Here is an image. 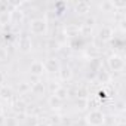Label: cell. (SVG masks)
<instances>
[{"mask_svg":"<svg viewBox=\"0 0 126 126\" xmlns=\"http://www.w3.org/2000/svg\"><path fill=\"white\" fill-rule=\"evenodd\" d=\"M30 31L36 36H40V34H45L47 31V21L45 18H34L30 21V25H28Z\"/></svg>","mask_w":126,"mask_h":126,"instance_id":"obj_1","label":"cell"},{"mask_svg":"<svg viewBox=\"0 0 126 126\" xmlns=\"http://www.w3.org/2000/svg\"><path fill=\"white\" fill-rule=\"evenodd\" d=\"M86 122L89 126H102L105 123V114L101 110H91L86 114Z\"/></svg>","mask_w":126,"mask_h":126,"instance_id":"obj_2","label":"cell"},{"mask_svg":"<svg viewBox=\"0 0 126 126\" xmlns=\"http://www.w3.org/2000/svg\"><path fill=\"white\" fill-rule=\"evenodd\" d=\"M107 65H108V68L111 71H117V73L123 71V68H125V59H123V56H120L117 53H113L107 59Z\"/></svg>","mask_w":126,"mask_h":126,"instance_id":"obj_3","label":"cell"},{"mask_svg":"<svg viewBox=\"0 0 126 126\" xmlns=\"http://www.w3.org/2000/svg\"><path fill=\"white\" fill-rule=\"evenodd\" d=\"M113 36H114V31H113V28H111L110 25H102V27L98 30V33H96V39H98L99 42H102V43L111 40Z\"/></svg>","mask_w":126,"mask_h":126,"instance_id":"obj_4","label":"cell"},{"mask_svg":"<svg viewBox=\"0 0 126 126\" xmlns=\"http://www.w3.org/2000/svg\"><path fill=\"white\" fill-rule=\"evenodd\" d=\"M18 49L22 53H28L33 49V40L30 36H21L18 39Z\"/></svg>","mask_w":126,"mask_h":126,"instance_id":"obj_5","label":"cell"},{"mask_svg":"<svg viewBox=\"0 0 126 126\" xmlns=\"http://www.w3.org/2000/svg\"><path fill=\"white\" fill-rule=\"evenodd\" d=\"M43 65H45V73H58L59 68H61V64H59V59L50 56L47 58L45 62H43Z\"/></svg>","mask_w":126,"mask_h":126,"instance_id":"obj_6","label":"cell"},{"mask_svg":"<svg viewBox=\"0 0 126 126\" xmlns=\"http://www.w3.org/2000/svg\"><path fill=\"white\" fill-rule=\"evenodd\" d=\"M80 30H82V24H67L64 27V34L70 39H77L80 37Z\"/></svg>","mask_w":126,"mask_h":126,"instance_id":"obj_7","label":"cell"},{"mask_svg":"<svg viewBox=\"0 0 126 126\" xmlns=\"http://www.w3.org/2000/svg\"><path fill=\"white\" fill-rule=\"evenodd\" d=\"M30 74L34 76V77H42L43 73H45V65L42 61H33L30 64Z\"/></svg>","mask_w":126,"mask_h":126,"instance_id":"obj_8","label":"cell"},{"mask_svg":"<svg viewBox=\"0 0 126 126\" xmlns=\"http://www.w3.org/2000/svg\"><path fill=\"white\" fill-rule=\"evenodd\" d=\"M91 11V3L89 2H77L74 5V12L79 15H88Z\"/></svg>","mask_w":126,"mask_h":126,"instance_id":"obj_9","label":"cell"},{"mask_svg":"<svg viewBox=\"0 0 126 126\" xmlns=\"http://www.w3.org/2000/svg\"><path fill=\"white\" fill-rule=\"evenodd\" d=\"M58 74H59V79H61L62 82H68V80L73 79V70H71V67H68V65L61 67L59 71H58Z\"/></svg>","mask_w":126,"mask_h":126,"instance_id":"obj_10","label":"cell"},{"mask_svg":"<svg viewBox=\"0 0 126 126\" xmlns=\"http://www.w3.org/2000/svg\"><path fill=\"white\" fill-rule=\"evenodd\" d=\"M25 108H27V102L22 99V98H18L14 101L12 104V110L18 114H25Z\"/></svg>","mask_w":126,"mask_h":126,"instance_id":"obj_11","label":"cell"},{"mask_svg":"<svg viewBox=\"0 0 126 126\" xmlns=\"http://www.w3.org/2000/svg\"><path fill=\"white\" fill-rule=\"evenodd\" d=\"M9 16H11V22L14 24H21L22 19H24V12L21 9H14L12 12H9Z\"/></svg>","mask_w":126,"mask_h":126,"instance_id":"obj_12","label":"cell"},{"mask_svg":"<svg viewBox=\"0 0 126 126\" xmlns=\"http://www.w3.org/2000/svg\"><path fill=\"white\" fill-rule=\"evenodd\" d=\"M96 80H98V83H110L111 74L108 71H105L104 68H101L99 71H96Z\"/></svg>","mask_w":126,"mask_h":126,"instance_id":"obj_13","label":"cell"},{"mask_svg":"<svg viewBox=\"0 0 126 126\" xmlns=\"http://www.w3.org/2000/svg\"><path fill=\"white\" fill-rule=\"evenodd\" d=\"M53 95H55L56 98H59L61 101H64V99H67V96L70 95V91H68L65 86H58V88L53 91Z\"/></svg>","mask_w":126,"mask_h":126,"instance_id":"obj_14","label":"cell"},{"mask_svg":"<svg viewBox=\"0 0 126 126\" xmlns=\"http://www.w3.org/2000/svg\"><path fill=\"white\" fill-rule=\"evenodd\" d=\"M14 96V91L11 86H2L0 88V99H3V101H8Z\"/></svg>","mask_w":126,"mask_h":126,"instance_id":"obj_15","label":"cell"},{"mask_svg":"<svg viewBox=\"0 0 126 126\" xmlns=\"http://www.w3.org/2000/svg\"><path fill=\"white\" fill-rule=\"evenodd\" d=\"M62 102H64V101H61V99L56 98L55 95H50V96L47 98V104H49V107H50L52 110H58V108H61V107H62Z\"/></svg>","mask_w":126,"mask_h":126,"instance_id":"obj_16","label":"cell"},{"mask_svg":"<svg viewBox=\"0 0 126 126\" xmlns=\"http://www.w3.org/2000/svg\"><path fill=\"white\" fill-rule=\"evenodd\" d=\"M45 91H46V89H45V83L40 82V80L31 85V92H33L34 95H43Z\"/></svg>","mask_w":126,"mask_h":126,"instance_id":"obj_17","label":"cell"},{"mask_svg":"<svg viewBox=\"0 0 126 126\" xmlns=\"http://www.w3.org/2000/svg\"><path fill=\"white\" fill-rule=\"evenodd\" d=\"M39 107L36 104H27V108H25V116H36L39 114Z\"/></svg>","mask_w":126,"mask_h":126,"instance_id":"obj_18","label":"cell"},{"mask_svg":"<svg viewBox=\"0 0 126 126\" xmlns=\"http://www.w3.org/2000/svg\"><path fill=\"white\" fill-rule=\"evenodd\" d=\"M91 68H92V71H99L101 68H102V64H101V59L96 56V58H92L91 59Z\"/></svg>","mask_w":126,"mask_h":126,"instance_id":"obj_19","label":"cell"},{"mask_svg":"<svg viewBox=\"0 0 126 126\" xmlns=\"http://www.w3.org/2000/svg\"><path fill=\"white\" fill-rule=\"evenodd\" d=\"M76 107H77V110H80V111L86 110V108H88V98H77V99H76Z\"/></svg>","mask_w":126,"mask_h":126,"instance_id":"obj_20","label":"cell"},{"mask_svg":"<svg viewBox=\"0 0 126 126\" xmlns=\"http://www.w3.org/2000/svg\"><path fill=\"white\" fill-rule=\"evenodd\" d=\"M99 9L102 12H113L114 11V6H113V2H102L99 5Z\"/></svg>","mask_w":126,"mask_h":126,"instance_id":"obj_21","label":"cell"},{"mask_svg":"<svg viewBox=\"0 0 126 126\" xmlns=\"http://www.w3.org/2000/svg\"><path fill=\"white\" fill-rule=\"evenodd\" d=\"M95 22H96V18H95V16H89V15H88V16L85 18V22H83L82 25H85V27H89V28H92V27L95 25Z\"/></svg>","mask_w":126,"mask_h":126,"instance_id":"obj_22","label":"cell"},{"mask_svg":"<svg viewBox=\"0 0 126 126\" xmlns=\"http://www.w3.org/2000/svg\"><path fill=\"white\" fill-rule=\"evenodd\" d=\"M18 91H19V94H27L28 91H31V85L27 83V82H22V83H19Z\"/></svg>","mask_w":126,"mask_h":126,"instance_id":"obj_23","label":"cell"},{"mask_svg":"<svg viewBox=\"0 0 126 126\" xmlns=\"http://www.w3.org/2000/svg\"><path fill=\"white\" fill-rule=\"evenodd\" d=\"M5 123H6V126H18V119L16 117H8L5 120Z\"/></svg>","mask_w":126,"mask_h":126,"instance_id":"obj_24","label":"cell"},{"mask_svg":"<svg viewBox=\"0 0 126 126\" xmlns=\"http://www.w3.org/2000/svg\"><path fill=\"white\" fill-rule=\"evenodd\" d=\"M88 91H86V88H83V86H80L79 89H77V98H88Z\"/></svg>","mask_w":126,"mask_h":126,"instance_id":"obj_25","label":"cell"},{"mask_svg":"<svg viewBox=\"0 0 126 126\" xmlns=\"http://www.w3.org/2000/svg\"><path fill=\"white\" fill-rule=\"evenodd\" d=\"M113 6H114V11L116 9H125L126 8V2H113Z\"/></svg>","mask_w":126,"mask_h":126,"instance_id":"obj_26","label":"cell"},{"mask_svg":"<svg viewBox=\"0 0 126 126\" xmlns=\"http://www.w3.org/2000/svg\"><path fill=\"white\" fill-rule=\"evenodd\" d=\"M58 46H59V45H58V42H56V40H53V39H50V40L47 42V47H49V49H52V50H53V49H58Z\"/></svg>","mask_w":126,"mask_h":126,"instance_id":"obj_27","label":"cell"},{"mask_svg":"<svg viewBox=\"0 0 126 126\" xmlns=\"http://www.w3.org/2000/svg\"><path fill=\"white\" fill-rule=\"evenodd\" d=\"M59 125H61V126H70V125H71V120H70L68 117H64V119L59 122Z\"/></svg>","mask_w":126,"mask_h":126,"instance_id":"obj_28","label":"cell"},{"mask_svg":"<svg viewBox=\"0 0 126 126\" xmlns=\"http://www.w3.org/2000/svg\"><path fill=\"white\" fill-rule=\"evenodd\" d=\"M116 108H117L119 111H123V110H125V104L120 101V102H117V107H116Z\"/></svg>","mask_w":126,"mask_h":126,"instance_id":"obj_29","label":"cell"},{"mask_svg":"<svg viewBox=\"0 0 126 126\" xmlns=\"http://www.w3.org/2000/svg\"><path fill=\"white\" fill-rule=\"evenodd\" d=\"M3 82H5V74H3L2 71H0V85H2Z\"/></svg>","mask_w":126,"mask_h":126,"instance_id":"obj_30","label":"cell"},{"mask_svg":"<svg viewBox=\"0 0 126 126\" xmlns=\"http://www.w3.org/2000/svg\"><path fill=\"white\" fill-rule=\"evenodd\" d=\"M3 113H5V107L3 104H0V116H3Z\"/></svg>","mask_w":126,"mask_h":126,"instance_id":"obj_31","label":"cell"},{"mask_svg":"<svg viewBox=\"0 0 126 126\" xmlns=\"http://www.w3.org/2000/svg\"><path fill=\"white\" fill-rule=\"evenodd\" d=\"M116 126H126V123H125V122H123V120H120V122H119V123H117V125H116Z\"/></svg>","mask_w":126,"mask_h":126,"instance_id":"obj_32","label":"cell"},{"mask_svg":"<svg viewBox=\"0 0 126 126\" xmlns=\"http://www.w3.org/2000/svg\"><path fill=\"white\" fill-rule=\"evenodd\" d=\"M36 126H49V125H47V123H45V122H40V123H37Z\"/></svg>","mask_w":126,"mask_h":126,"instance_id":"obj_33","label":"cell"},{"mask_svg":"<svg viewBox=\"0 0 126 126\" xmlns=\"http://www.w3.org/2000/svg\"><path fill=\"white\" fill-rule=\"evenodd\" d=\"M49 126H61V125H58V123H52V125H49Z\"/></svg>","mask_w":126,"mask_h":126,"instance_id":"obj_34","label":"cell"}]
</instances>
